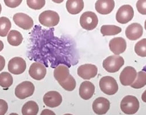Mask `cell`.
I'll list each match as a JSON object with an SVG mask.
<instances>
[{
  "mask_svg": "<svg viewBox=\"0 0 146 115\" xmlns=\"http://www.w3.org/2000/svg\"><path fill=\"white\" fill-rule=\"evenodd\" d=\"M143 33V28L139 23H132L127 27L125 30V35L128 39L136 41L141 37Z\"/></svg>",
  "mask_w": 146,
  "mask_h": 115,
  "instance_id": "16",
  "label": "cell"
},
{
  "mask_svg": "<svg viewBox=\"0 0 146 115\" xmlns=\"http://www.w3.org/2000/svg\"><path fill=\"white\" fill-rule=\"evenodd\" d=\"M70 75L68 68L64 65H59L56 67L54 71V76L55 80L59 83L64 81Z\"/></svg>",
  "mask_w": 146,
  "mask_h": 115,
  "instance_id": "20",
  "label": "cell"
},
{
  "mask_svg": "<svg viewBox=\"0 0 146 115\" xmlns=\"http://www.w3.org/2000/svg\"><path fill=\"white\" fill-rule=\"evenodd\" d=\"M124 64V60L119 55H112L107 57L102 63L103 67L109 72H117Z\"/></svg>",
  "mask_w": 146,
  "mask_h": 115,
  "instance_id": "3",
  "label": "cell"
},
{
  "mask_svg": "<svg viewBox=\"0 0 146 115\" xmlns=\"http://www.w3.org/2000/svg\"><path fill=\"white\" fill-rule=\"evenodd\" d=\"M39 112L38 104L33 101L27 102L22 108L21 112L23 115H36Z\"/></svg>",
  "mask_w": 146,
  "mask_h": 115,
  "instance_id": "21",
  "label": "cell"
},
{
  "mask_svg": "<svg viewBox=\"0 0 146 115\" xmlns=\"http://www.w3.org/2000/svg\"><path fill=\"white\" fill-rule=\"evenodd\" d=\"M135 52L139 57H146V39H143L135 45Z\"/></svg>",
  "mask_w": 146,
  "mask_h": 115,
  "instance_id": "28",
  "label": "cell"
},
{
  "mask_svg": "<svg viewBox=\"0 0 146 115\" xmlns=\"http://www.w3.org/2000/svg\"><path fill=\"white\" fill-rule=\"evenodd\" d=\"M4 47V46L3 42L1 41H0V51H1L3 50Z\"/></svg>",
  "mask_w": 146,
  "mask_h": 115,
  "instance_id": "36",
  "label": "cell"
},
{
  "mask_svg": "<svg viewBox=\"0 0 146 115\" xmlns=\"http://www.w3.org/2000/svg\"><path fill=\"white\" fill-rule=\"evenodd\" d=\"M5 66V60L4 59V58L0 55V71H2Z\"/></svg>",
  "mask_w": 146,
  "mask_h": 115,
  "instance_id": "33",
  "label": "cell"
},
{
  "mask_svg": "<svg viewBox=\"0 0 146 115\" xmlns=\"http://www.w3.org/2000/svg\"><path fill=\"white\" fill-rule=\"evenodd\" d=\"M141 100L143 102H146V90L144 92V93L142 94L141 96Z\"/></svg>",
  "mask_w": 146,
  "mask_h": 115,
  "instance_id": "35",
  "label": "cell"
},
{
  "mask_svg": "<svg viewBox=\"0 0 146 115\" xmlns=\"http://www.w3.org/2000/svg\"><path fill=\"white\" fill-rule=\"evenodd\" d=\"M1 11H2V7H1V4H0V14H1Z\"/></svg>",
  "mask_w": 146,
  "mask_h": 115,
  "instance_id": "38",
  "label": "cell"
},
{
  "mask_svg": "<svg viewBox=\"0 0 146 115\" xmlns=\"http://www.w3.org/2000/svg\"><path fill=\"white\" fill-rule=\"evenodd\" d=\"M134 16L133 8L129 5L121 6L117 11L116 19L118 23L120 24H127L132 20Z\"/></svg>",
  "mask_w": 146,
  "mask_h": 115,
  "instance_id": "7",
  "label": "cell"
},
{
  "mask_svg": "<svg viewBox=\"0 0 146 115\" xmlns=\"http://www.w3.org/2000/svg\"><path fill=\"white\" fill-rule=\"evenodd\" d=\"M122 29L120 27L113 25H104L101 28V33L103 36H113L120 33Z\"/></svg>",
  "mask_w": 146,
  "mask_h": 115,
  "instance_id": "23",
  "label": "cell"
},
{
  "mask_svg": "<svg viewBox=\"0 0 146 115\" xmlns=\"http://www.w3.org/2000/svg\"><path fill=\"white\" fill-rule=\"evenodd\" d=\"M8 42L12 46H19L23 41V37L21 33L16 30H12L8 35Z\"/></svg>",
  "mask_w": 146,
  "mask_h": 115,
  "instance_id": "22",
  "label": "cell"
},
{
  "mask_svg": "<svg viewBox=\"0 0 146 115\" xmlns=\"http://www.w3.org/2000/svg\"><path fill=\"white\" fill-rule=\"evenodd\" d=\"M5 5L11 8L19 7L22 3L23 0H4Z\"/></svg>",
  "mask_w": 146,
  "mask_h": 115,
  "instance_id": "31",
  "label": "cell"
},
{
  "mask_svg": "<svg viewBox=\"0 0 146 115\" xmlns=\"http://www.w3.org/2000/svg\"><path fill=\"white\" fill-rule=\"evenodd\" d=\"M12 76L8 72H3L0 74V86L4 89H8L13 84Z\"/></svg>",
  "mask_w": 146,
  "mask_h": 115,
  "instance_id": "26",
  "label": "cell"
},
{
  "mask_svg": "<svg viewBox=\"0 0 146 115\" xmlns=\"http://www.w3.org/2000/svg\"><path fill=\"white\" fill-rule=\"evenodd\" d=\"M95 92L94 85L89 81L83 82L80 87L79 94L80 97L85 100L90 99Z\"/></svg>",
  "mask_w": 146,
  "mask_h": 115,
  "instance_id": "18",
  "label": "cell"
},
{
  "mask_svg": "<svg viewBox=\"0 0 146 115\" xmlns=\"http://www.w3.org/2000/svg\"><path fill=\"white\" fill-rule=\"evenodd\" d=\"M8 67L11 73L19 75L25 71L27 68L26 62L21 57H15L9 60Z\"/></svg>",
  "mask_w": 146,
  "mask_h": 115,
  "instance_id": "8",
  "label": "cell"
},
{
  "mask_svg": "<svg viewBox=\"0 0 146 115\" xmlns=\"http://www.w3.org/2000/svg\"><path fill=\"white\" fill-rule=\"evenodd\" d=\"M47 73L45 66L39 62H35L31 64L29 69V74L31 77L35 80L43 79Z\"/></svg>",
  "mask_w": 146,
  "mask_h": 115,
  "instance_id": "12",
  "label": "cell"
},
{
  "mask_svg": "<svg viewBox=\"0 0 146 115\" xmlns=\"http://www.w3.org/2000/svg\"><path fill=\"white\" fill-rule=\"evenodd\" d=\"M137 76V72L132 66L125 67L120 75V81L123 86H129L133 84Z\"/></svg>",
  "mask_w": 146,
  "mask_h": 115,
  "instance_id": "9",
  "label": "cell"
},
{
  "mask_svg": "<svg viewBox=\"0 0 146 115\" xmlns=\"http://www.w3.org/2000/svg\"><path fill=\"white\" fill-rule=\"evenodd\" d=\"M40 23L47 27H52L57 25L60 21V17L58 13L52 11H46L43 12L39 17Z\"/></svg>",
  "mask_w": 146,
  "mask_h": 115,
  "instance_id": "5",
  "label": "cell"
},
{
  "mask_svg": "<svg viewBox=\"0 0 146 115\" xmlns=\"http://www.w3.org/2000/svg\"><path fill=\"white\" fill-rule=\"evenodd\" d=\"M94 112L97 114H104L110 108V102L104 97H98L96 99L92 105Z\"/></svg>",
  "mask_w": 146,
  "mask_h": 115,
  "instance_id": "15",
  "label": "cell"
},
{
  "mask_svg": "<svg viewBox=\"0 0 146 115\" xmlns=\"http://www.w3.org/2000/svg\"><path fill=\"white\" fill-rule=\"evenodd\" d=\"M35 86L30 81H24L18 85L15 89V95L20 99H25L33 95Z\"/></svg>",
  "mask_w": 146,
  "mask_h": 115,
  "instance_id": "6",
  "label": "cell"
},
{
  "mask_svg": "<svg viewBox=\"0 0 146 115\" xmlns=\"http://www.w3.org/2000/svg\"><path fill=\"white\" fill-rule=\"evenodd\" d=\"M137 11L141 15H146V0H138L136 3Z\"/></svg>",
  "mask_w": 146,
  "mask_h": 115,
  "instance_id": "30",
  "label": "cell"
},
{
  "mask_svg": "<svg viewBox=\"0 0 146 115\" xmlns=\"http://www.w3.org/2000/svg\"><path fill=\"white\" fill-rule=\"evenodd\" d=\"M11 20L6 17H0V36L5 37L11 28Z\"/></svg>",
  "mask_w": 146,
  "mask_h": 115,
  "instance_id": "24",
  "label": "cell"
},
{
  "mask_svg": "<svg viewBox=\"0 0 146 115\" xmlns=\"http://www.w3.org/2000/svg\"><path fill=\"white\" fill-rule=\"evenodd\" d=\"M139 101L137 98L131 95L124 97L120 104L121 110L127 114L136 113L139 109Z\"/></svg>",
  "mask_w": 146,
  "mask_h": 115,
  "instance_id": "2",
  "label": "cell"
},
{
  "mask_svg": "<svg viewBox=\"0 0 146 115\" xmlns=\"http://www.w3.org/2000/svg\"><path fill=\"white\" fill-rule=\"evenodd\" d=\"M97 67L92 64H85L80 66L77 70L78 75L84 80H90L97 75Z\"/></svg>",
  "mask_w": 146,
  "mask_h": 115,
  "instance_id": "10",
  "label": "cell"
},
{
  "mask_svg": "<svg viewBox=\"0 0 146 115\" xmlns=\"http://www.w3.org/2000/svg\"><path fill=\"white\" fill-rule=\"evenodd\" d=\"M146 85V72L140 71L137 73L136 80L131 85L133 89H140Z\"/></svg>",
  "mask_w": 146,
  "mask_h": 115,
  "instance_id": "25",
  "label": "cell"
},
{
  "mask_svg": "<svg viewBox=\"0 0 146 115\" xmlns=\"http://www.w3.org/2000/svg\"><path fill=\"white\" fill-rule=\"evenodd\" d=\"M99 85L101 90L107 95H114L119 90L116 80L111 76H103L100 81Z\"/></svg>",
  "mask_w": 146,
  "mask_h": 115,
  "instance_id": "1",
  "label": "cell"
},
{
  "mask_svg": "<svg viewBox=\"0 0 146 115\" xmlns=\"http://www.w3.org/2000/svg\"><path fill=\"white\" fill-rule=\"evenodd\" d=\"M44 104L50 108H55L59 106L62 102L61 94L56 91L47 92L43 97Z\"/></svg>",
  "mask_w": 146,
  "mask_h": 115,
  "instance_id": "13",
  "label": "cell"
},
{
  "mask_svg": "<svg viewBox=\"0 0 146 115\" xmlns=\"http://www.w3.org/2000/svg\"><path fill=\"white\" fill-rule=\"evenodd\" d=\"M52 1L55 3H57V4H60L62 3L63 2L64 0H52Z\"/></svg>",
  "mask_w": 146,
  "mask_h": 115,
  "instance_id": "37",
  "label": "cell"
},
{
  "mask_svg": "<svg viewBox=\"0 0 146 115\" xmlns=\"http://www.w3.org/2000/svg\"><path fill=\"white\" fill-rule=\"evenodd\" d=\"M144 28H145V29L146 30V20H145V23H144Z\"/></svg>",
  "mask_w": 146,
  "mask_h": 115,
  "instance_id": "39",
  "label": "cell"
},
{
  "mask_svg": "<svg viewBox=\"0 0 146 115\" xmlns=\"http://www.w3.org/2000/svg\"><path fill=\"white\" fill-rule=\"evenodd\" d=\"M27 5L34 10H40L46 5V0H27Z\"/></svg>",
  "mask_w": 146,
  "mask_h": 115,
  "instance_id": "29",
  "label": "cell"
},
{
  "mask_svg": "<svg viewBox=\"0 0 146 115\" xmlns=\"http://www.w3.org/2000/svg\"><path fill=\"white\" fill-rule=\"evenodd\" d=\"M98 23V17L93 12H84L80 17V24L82 28L88 31L94 29Z\"/></svg>",
  "mask_w": 146,
  "mask_h": 115,
  "instance_id": "4",
  "label": "cell"
},
{
  "mask_svg": "<svg viewBox=\"0 0 146 115\" xmlns=\"http://www.w3.org/2000/svg\"><path fill=\"white\" fill-rule=\"evenodd\" d=\"M66 7L69 13L77 15L83 10L84 3L83 0H67Z\"/></svg>",
  "mask_w": 146,
  "mask_h": 115,
  "instance_id": "19",
  "label": "cell"
},
{
  "mask_svg": "<svg viewBox=\"0 0 146 115\" xmlns=\"http://www.w3.org/2000/svg\"><path fill=\"white\" fill-rule=\"evenodd\" d=\"M13 20L17 26L25 30H29L33 26V19L25 13H18L15 14Z\"/></svg>",
  "mask_w": 146,
  "mask_h": 115,
  "instance_id": "11",
  "label": "cell"
},
{
  "mask_svg": "<svg viewBox=\"0 0 146 115\" xmlns=\"http://www.w3.org/2000/svg\"><path fill=\"white\" fill-rule=\"evenodd\" d=\"M109 49L115 55L123 53L127 49V43L123 37H115L112 39L109 44Z\"/></svg>",
  "mask_w": 146,
  "mask_h": 115,
  "instance_id": "17",
  "label": "cell"
},
{
  "mask_svg": "<svg viewBox=\"0 0 146 115\" xmlns=\"http://www.w3.org/2000/svg\"><path fill=\"white\" fill-rule=\"evenodd\" d=\"M59 84L64 90L69 92L74 90L76 87V81L70 74L64 81L59 83Z\"/></svg>",
  "mask_w": 146,
  "mask_h": 115,
  "instance_id": "27",
  "label": "cell"
},
{
  "mask_svg": "<svg viewBox=\"0 0 146 115\" xmlns=\"http://www.w3.org/2000/svg\"><path fill=\"white\" fill-rule=\"evenodd\" d=\"M115 6L114 0H97L95 4L96 11L101 15L111 13Z\"/></svg>",
  "mask_w": 146,
  "mask_h": 115,
  "instance_id": "14",
  "label": "cell"
},
{
  "mask_svg": "<svg viewBox=\"0 0 146 115\" xmlns=\"http://www.w3.org/2000/svg\"><path fill=\"white\" fill-rule=\"evenodd\" d=\"M55 114V113L50 110H48V109H45L41 113V114Z\"/></svg>",
  "mask_w": 146,
  "mask_h": 115,
  "instance_id": "34",
  "label": "cell"
},
{
  "mask_svg": "<svg viewBox=\"0 0 146 115\" xmlns=\"http://www.w3.org/2000/svg\"><path fill=\"white\" fill-rule=\"evenodd\" d=\"M8 109L7 102L3 100L0 99V115H4Z\"/></svg>",
  "mask_w": 146,
  "mask_h": 115,
  "instance_id": "32",
  "label": "cell"
}]
</instances>
